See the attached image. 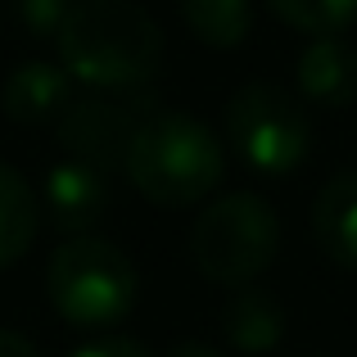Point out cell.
Segmentation results:
<instances>
[{
	"label": "cell",
	"instance_id": "cell-1",
	"mask_svg": "<svg viewBox=\"0 0 357 357\" xmlns=\"http://www.w3.org/2000/svg\"><path fill=\"white\" fill-rule=\"evenodd\" d=\"M54 45L63 73L96 91H145L163 63V27L136 0H82Z\"/></svg>",
	"mask_w": 357,
	"mask_h": 357
},
{
	"label": "cell",
	"instance_id": "cell-2",
	"mask_svg": "<svg viewBox=\"0 0 357 357\" xmlns=\"http://www.w3.org/2000/svg\"><path fill=\"white\" fill-rule=\"evenodd\" d=\"M127 176L158 208H190L227 176L222 140L185 109H154L127 149Z\"/></svg>",
	"mask_w": 357,
	"mask_h": 357
},
{
	"label": "cell",
	"instance_id": "cell-3",
	"mask_svg": "<svg viewBox=\"0 0 357 357\" xmlns=\"http://www.w3.org/2000/svg\"><path fill=\"white\" fill-rule=\"evenodd\" d=\"M136 267L114 240L73 236L50 253L45 267V294L50 307L77 331H105L118 326L136 307Z\"/></svg>",
	"mask_w": 357,
	"mask_h": 357
},
{
	"label": "cell",
	"instance_id": "cell-4",
	"mask_svg": "<svg viewBox=\"0 0 357 357\" xmlns=\"http://www.w3.org/2000/svg\"><path fill=\"white\" fill-rule=\"evenodd\" d=\"M280 253V218L262 195H222L195 218L190 262L222 289L253 285Z\"/></svg>",
	"mask_w": 357,
	"mask_h": 357
},
{
	"label": "cell",
	"instance_id": "cell-5",
	"mask_svg": "<svg viewBox=\"0 0 357 357\" xmlns=\"http://www.w3.org/2000/svg\"><path fill=\"white\" fill-rule=\"evenodd\" d=\"M227 136L258 176H285L312 149V118L276 82H249L227 105Z\"/></svg>",
	"mask_w": 357,
	"mask_h": 357
},
{
	"label": "cell",
	"instance_id": "cell-6",
	"mask_svg": "<svg viewBox=\"0 0 357 357\" xmlns=\"http://www.w3.org/2000/svg\"><path fill=\"white\" fill-rule=\"evenodd\" d=\"M154 114V100L136 96V91H105V96H82L63 109V118L54 122L59 145L68 149V158L91 163L100 172H114L127 163V149L136 140L140 122Z\"/></svg>",
	"mask_w": 357,
	"mask_h": 357
},
{
	"label": "cell",
	"instance_id": "cell-7",
	"mask_svg": "<svg viewBox=\"0 0 357 357\" xmlns=\"http://www.w3.org/2000/svg\"><path fill=\"white\" fill-rule=\"evenodd\" d=\"M45 208H50V222L68 236H86L109 208V172L91 163H54L50 176H45Z\"/></svg>",
	"mask_w": 357,
	"mask_h": 357
},
{
	"label": "cell",
	"instance_id": "cell-8",
	"mask_svg": "<svg viewBox=\"0 0 357 357\" xmlns=\"http://www.w3.org/2000/svg\"><path fill=\"white\" fill-rule=\"evenodd\" d=\"M0 105L18 127H54L73 105V77L63 73V63H18L0 91Z\"/></svg>",
	"mask_w": 357,
	"mask_h": 357
},
{
	"label": "cell",
	"instance_id": "cell-9",
	"mask_svg": "<svg viewBox=\"0 0 357 357\" xmlns=\"http://www.w3.org/2000/svg\"><path fill=\"white\" fill-rule=\"evenodd\" d=\"M298 91L321 109H344L357 100V45L344 36H312L298 54Z\"/></svg>",
	"mask_w": 357,
	"mask_h": 357
},
{
	"label": "cell",
	"instance_id": "cell-10",
	"mask_svg": "<svg viewBox=\"0 0 357 357\" xmlns=\"http://www.w3.org/2000/svg\"><path fill=\"white\" fill-rule=\"evenodd\" d=\"M317 249L344 271H357V167L331 176L312 204Z\"/></svg>",
	"mask_w": 357,
	"mask_h": 357
},
{
	"label": "cell",
	"instance_id": "cell-11",
	"mask_svg": "<svg viewBox=\"0 0 357 357\" xmlns=\"http://www.w3.org/2000/svg\"><path fill=\"white\" fill-rule=\"evenodd\" d=\"M222 335L236 353L262 357L285 340V307L271 289L262 285H240L222 307Z\"/></svg>",
	"mask_w": 357,
	"mask_h": 357
},
{
	"label": "cell",
	"instance_id": "cell-12",
	"mask_svg": "<svg viewBox=\"0 0 357 357\" xmlns=\"http://www.w3.org/2000/svg\"><path fill=\"white\" fill-rule=\"evenodd\" d=\"M36 227H41V208H36L32 185L9 163H0V271L32 249Z\"/></svg>",
	"mask_w": 357,
	"mask_h": 357
},
{
	"label": "cell",
	"instance_id": "cell-13",
	"mask_svg": "<svg viewBox=\"0 0 357 357\" xmlns=\"http://www.w3.org/2000/svg\"><path fill=\"white\" fill-rule=\"evenodd\" d=\"M185 27L213 50H236L253 27V5L249 0H176Z\"/></svg>",
	"mask_w": 357,
	"mask_h": 357
},
{
	"label": "cell",
	"instance_id": "cell-14",
	"mask_svg": "<svg viewBox=\"0 0 357 357\" xmlns=\"http://www.w3.org/2000/svg\"><path fill=\"white\" fill-rule=\"evenodd\" d=\"M262 5L307 36H340L357 18V0H262Z\"/></svg>",
	"mask_w": 357,
	"mask_h": 357
},
{
	"label": "cell",
	"instance_id": "cell-15",
	"mask_svg": "<svg viewBox=\"0 0 357 357\" xmlns=\"http://www.w3.org/2000/svg\"><path fill=\"white\" fill-rule=\"evenodd\" d=\"M82 0H18V18H23L27 32H36L41 41H59L63 23L73 18Z\"/></svg>",
	"mask_w": 357,
	"mask_h": 357
},
{
	"label": "cell",
	"instance_id": "cell-16",
	"mask_svg": "<svg viewBox=\"0 0 357 357\" xmlns=\"http://www.w3.org/2000/svg\"><path fill=\"white\" fill-rule=\"evenodd\" d=\"M68 357H154L145 349V344L127 340V335H100V340L82 344V349H73Z\"/></svg>",
	"mask_w": 357,
	"mask_h": 357
},
{
	"label": "cell",
	"instance_id": "cell-17",
	"mask_svg": "<svg viewBox=\"0 0 357 357\" xmlns=\"http://www.w3.org/2000/svg\"><path fill=\"white\" fill-rule=\"evenodd\" d=\"M0 357H41V353H36L32 340H23L14 331H0Z\"/></svg>",
	"mask_w": 357,
	"mask_h": 357
},
{
	"label": "cell",
	"instance_id": "cell-18",
	"mask_svg": "<svg viewBox=\"0 0 357 357\" xmlns=\"http://www.w3.org/2000/svg\"><path fill=\"white\" fill-rule=\"evenodd\" d=\"M167 357H222L218 349H208L204 340H181V344H172V353Z\"/></svg>",
	"mask_w": 357,
	"mask_h": 357
}]
</instances>
